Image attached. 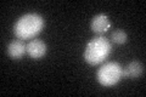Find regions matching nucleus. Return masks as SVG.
I'll return each instance as SVG.
<instances>
[{"label":"nucleus","mask_w":146,"mask_h":97,"mask_svg":"<svg viewBox=\"0 0 146 97\" xmlns=\"http://www.w3.org/2000/svg\"><path fill=\"white\" fill-rule=\"evenodd\" d=\"M145 68L144 64L139 61H133L123 69V78H130V79H136L144 74Z\"/></svg>","instance_id":"obj_7"},{"label":"nucleus","mask_w":146,"mask_h":97,"mask_svg":"<svg viewBox=\"0 0 146 97\" xmlns=\"http://www.w3.org/2000/svg\"><path fill=\"white\" fill-rule=\"evenodd\" d=\"M91 30L94 32V33L96 34H102L105 32H107L110 29V27H111V22H110L108 17L106 15H102V13H100V15H96L93 20H91Z\"/></svg>","instance_id":"obj_5"},{"label":"nucleus","mask_w":146,"mask_h":97,"mask_svg":"<svg viewBox=\"0 0 146 97\" xmlns=\"http://www.w3.org/2000/svg\"><path fill=\"white\" fill-rule=\"evenodd\" d=\"M123 78V68L117 62H107L98 71V81L102 86H113Z\"/></svg>","instance_id":"obj_3"},{"label":"nucleus","mask_w":146,"mask_h":97,"mask_svg":"<svg viewBox=\"0 0 146 97\" xmlns=\"http://www.w3.org/2000/svg\"><path fill=\"white\" fill-rule=\"evenodd\" d=\"M7 53L13 59H20L25 53H27V45L21 39H15L9 44Z\"/></svg>","instance_id":"obj_6"},{"label":"nucleus","mask_w":146,"mask_h":97,"mask_svg":"<svg viewBox=\"0 0 146 97\" xmlns=\"http://www.w3.org/2000/svg\"><path fill=\"white\" fill-rule=\"evenodd\" d=\"M44 18L38 13H26L17 20L13 26V33L17 39L26 40L38 35L44 28Z\"/></svg>","instance_id":"obj_1"},{"label":"nucleus","mask_w":146,"mask_h":97,"mask_svg":"<svg viewBox=\"0 0 146 97\" xmlns=\"http://www.w3.org/2000/svg\"><path fill=\"white\" fill-rule=\"evenodd\" d=\"M111 39H112V41H113L115 44L122 45V44H124L125 41H127V34H125L124 30H122V29H116V30L112 32Z\"/></svg>","instance_id":"obj_8"},{"label":"nucleus","mask_w":146,"mask_h":97,"mask_svg":"<svg viewBox=\"0 0 146 97\" xmlns=\"http://www.w3.org/2000/svg\"><path fill=\"white\" fill-rule=\"evenodd\" d=\"M27 53L34 59L42 58L46 53V44L40 39H32L27 44Z\"/></svg>","instance_id":"obj_4"},{"label":"nucleus","mask_w":146,"mask_h":97,"mask_svg":"<svg viewBox=\"0 0 146 97\" xmlns=\"http://www.w3.org/2000/svg\"><path fill=\"white\" fill-rule=\"evenodd\" d=\"M112 51V46L110 40L105 36H96L91 39L85 48L84 51V59L86 63L91 66L102 63Z\"/></svg>","instance_id":"obj_2"}]
</instances>
